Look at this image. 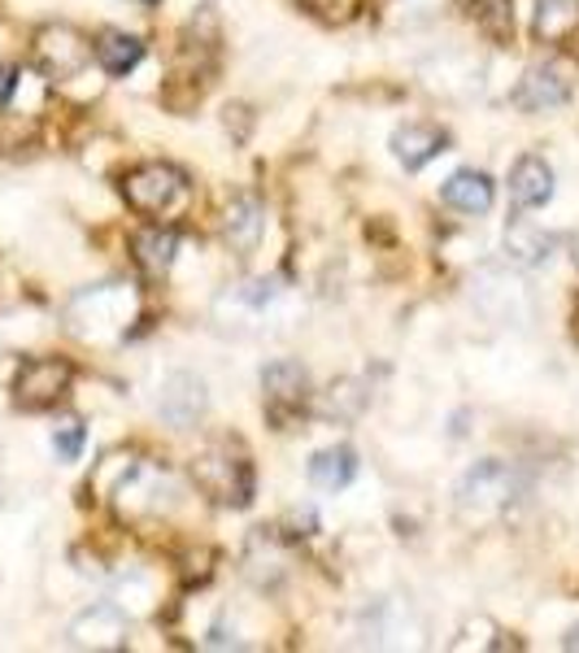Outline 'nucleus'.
Returning a JSON list of instances; mask_svg holds the SVG:
<instances>
[{"mask_svg":"<svg viewBox=\"0 0 579 653\" xmlns=\"http://www.w3.org/2000/svg\"><path fill=\"white\" fill-rule=\"evenodd\" d=\"M183 192V170L170 166V162H148V166H135L126 179H122V197L131 210L140 214H162L179 201Z\"/></svg>","mask_w":579,"mask_h":653,"instance_id":"1","label":"nucleus"},{"mask_svg":"<svg viewBox=\"0 0 579 653\" xmlns=\"http://www.w3.org/2000/svg\"><path fill=\"white\" fill-rule=\"evenodd\" d=\"M70 379H75L70 362H62V357H35V362L22 366V375L13 384L18 406L22 410H48V406H57L66 397Z\"/></svg>","mask_w":579,"mask_h":653,"instance_id":"2","label":"nucleus"},{"mask_svg":"<svg viewBox=\"0 0 579 653\" xmlns=\"http://www.w3.org/2000/svg\"><path fill=\"white\" fill-rule=\"evenodd\" d=\"M261 388H266V410H270V419L279 428L292 414H301L305 401H310V375H305L301 362H275V366H266L261 370Z\"/></svg>","mask_w":579,"mask_h":653,"instance_id":"3","label":"nucleus"},{"mask_svg":"<svg viewBox=\"0 0 579 653\" xmlns=\"http://www.w3.org/2000/svg\"><path fill=\"white\" fill-rule=\"evenodd\" d=\"M192 475H197V484H201L214 501H223V506H244L248 492H253V471H248V462H235L227 453H205V457H197Z\"/></svg>","mask_w":579,"mask_h":653,"instance_id":"4","label":"nucleus"},{"mask_svg":"<svg viewBox=\"0 0 579 653\" xmlns=\"http://www.w3.org/2000/svg\"><path fill=\"white\" fill-rule=\"evenodd\" d=\"M157 410H162L166 423L192 428V423L201 419V410H205V388H201V379H192V375H170L166 388H162Z\"/></svg>","mask_w":579,"mask_h":653,"instance_id":"5","label":"nucleus"},{"mask_svg":"<svg viewBox=\"0 0 579 653\" xmlns=\"http://www.w3.org/2000/svg\"><path fill=\"white\" fill-rule=\"evenodd\" d=\"M571 97V84L563 79L558 66H532L523 75V84L514 88V106L519 109H554Z\"/></svg>","mask_w":579,"mask_h":653,"instance_id":"6","label":"nucleus"},{"mask_svg":"<svg viewBox=\"0 0 579 653\" xmlns=\"http://www.w3.org/2000/svg\"><path fill=\"white\" fill-rule=\"evenodd\" d=\"M510 197L523 210H541L554 197V170L541 157H519L514 170H510Z\"/></svg>","mask_w":579,"mask_h":653,"instance_id":"7","label":"nucleus"},{"mask_svg":"<svg viewBox=\"0 0 579 653\" xmlns=\"http://www.w3.org/2000/svg\"><path fill=\"white\" fill-rule=\"evenodd\" d=\"M445 144H449V135H445L441 126H419V122H410V126H401V131L392 135V148H397V157L405 162V170L427 166L432 157L445 153Z\"/></svg>","mask_w":579,"mask_h":653,"instance_id":"8","label":"nucleus"},{"mask_svg":"<svg viewBox=\"0 0 579 653\" xmlns=\"http://www.w3.org/2000/svg\"><path fill=\"white\" fill-rule=\"evenodd\" d=\"M458 497H463V506H470V501H510L514 497V475L501 462H483L463 479Z\"/></svg>","mask_w":579,"mask_h":653,"instance_id":"9","label":"nucleus"},{"mask_svg":"<svg viewBox=\"0 0 579 653\" xmlns=\"http://www.w3.org/2000/svg\"><path fill=\"white\" fill-rule=\"evenodd\" d=\"M445 206L463 210V214H488L492 210V179L479 175V170H458L449 184H445Z\"/></svg>","mask_w":579,"mask_h":653,"instance_id":"10","label":"nucleus"},{"mask_svg":"<svg viewBox=\"0 0 579 653\" xmlns=\"http://www.w3.org/2000/svg\"><path fill=\"white\" fill-rule=\"evenodd\" d=\"M175 248H179V235H175V231H162V226H148V231H140V235L131 240V253H135L140 270H148V275L170 270Z\"/></svg>","mask_w":579,"mask_h":653,"instance_id":"11","label":"nucleus"},{"mask_svg":"<svg viewBox=\"0 0 579 653\" xmlns=\"http://www.w3.org/2000/svg\"><path fill=\"white\" fill-rule=\"evenodd\" d=\"M579 31V0H541L536 9V35L545 44H567Z\"/></svg>","mask_w":579,"mask_h":653,"instance_id":"12","label":"nucleus"},{"mask_svg":"<svg viewBox=\"0 0 579 653\" xmlns=\"http://www.w3.org/2000/svg\"><path fill=\"white\" fill-rule=\"evenodd\" d=\"M353 471H357V453L353 449H323L314 462H310V479H314V488H323V492H341L348 479H353Z\"/></svg>","mask_w":579,"mask_h":653,"instance_id":"13","label":"nucleus"},{"mask_svg":"<svg viewBox=\"0 0 579 653\" xmlns=\"http://www.w3.org/2000/svg\"><path fill=\"white\" fill-rule=\"evenodd\" d=\"M140 57H144V44H140L135 35H126V31H101V35H97V62H101L110 75L135 70Z\"/></svg>","mask_w":579,"mask_h":653,"instance_id":"14","label":"nucleus"},{"mask_svg":"<svg viewBox=\"0 0 579 653\" xmlns=\"http://www.w3.org/2000/svg\"><path fill=\"white\" fill-rule=\"evenodd\" d=\"M257 235H261V206L253 197L232 201V210H227V240L235 248H253Z\"/></svg>","mask_w":579,"mask_h":653,"instance_id":"15","label":"nucleus"},{"mask_svg":"<svg viewBox=\"0 0 579 653\" xmlns=\"http://www.w3.org/2000/svg\"><path fill=\"white\" fill-rule=\"evenodd\" d=\"M505 248H510L523 266H536L541 257H549V235L536 231L532 222H514V226L505 231Z\"/></svg>","mask_w":579,"mask_h":653,"instance_id":"16","label":"nucleus"},{"mask_svg":"<svg viewBox=\"0 0 579 653\" xmlns=\"http://www.w3.org/2000/svg\"><path fill=\"white\" fill-rule=\"evenodd\" d=\"M470 18H475L479 31L492 35V40H510V31H514L510 0H475V4H470Z\"/></svg>","mask_w":579,"mask_h":653,"instance_id":"17","label":"nucleus"},{"mask_svg":"<svg viewBox=\"0 0 579 653\" xmlns=\"http://www.w3.org/2000/svg\"><path fill=\"white\" fill-rule=\"evenodd\" d=\"M53 449H57L66 462H75L79 449H83V423H79V419H66V423L53 432Z\"/></svg>","mask_w":579,"mask_h":653,"instance_id":"18","label":"nucleus"},{"mask_svg":"<svg viewBox=\"0 0 579 653\" xmlns=\"http://www.w3.org/2000/svg\"><path fill=\"white\" fill-rule=\"evenodd\" d=\"M13 88H18V66H0V106L13 97Z\"/></svg>","mask_w":579,"mask_h":653,"instance_id":"19","label":"nucleus"},{"mask_svg":"<svg viewBox=\"0 0 579 653\" xmlns=\"http://www.w3.org/2000/svg\"><path fill=\"white\" fill-rule=\"evenodd\" d=\"M140 4H153V0H140Z\"/></svg>","mask_w":579,"mask_h":653,"instance_id":"20","label":"nucleus"}]
</instances>
